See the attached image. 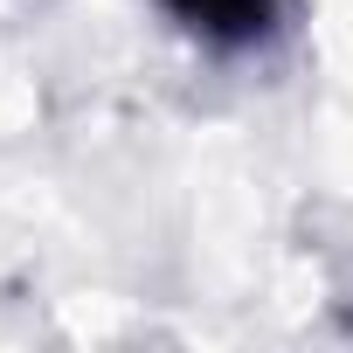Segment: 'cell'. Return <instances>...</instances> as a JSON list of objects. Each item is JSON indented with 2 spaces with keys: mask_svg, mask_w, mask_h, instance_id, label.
I'll use <instances>...</instances> for the list:
<instances>
[{
  "mask_svg": "<svg viewBox=\"0 0 353 353\" xmlns=\"http://www.w3.org/2000/svg\"><path fill=\"white\" fill-rule=\"evenodd\" d=\"M152 8L215 56H250L284 28V0H152Z\"/></svg>",
  "mask_w": 353,
  "mask_h": 353,
  "instance_id": "6da1fadb",
  "label": "cell"
}]
</instances>
